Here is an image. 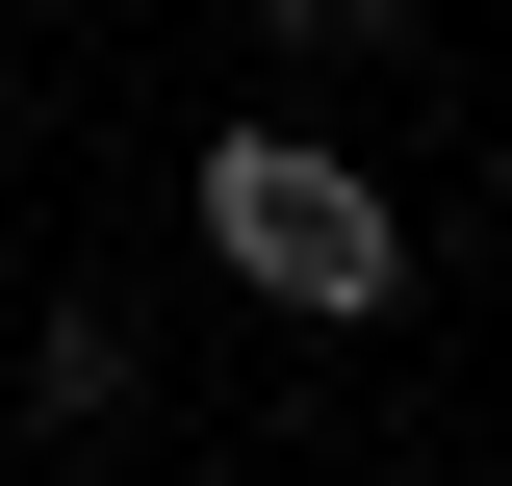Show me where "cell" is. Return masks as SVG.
<instances>
[{"label":"cell","mask_w":512,"mask_h":486,"mask_svg":"<svg viewBox=\"0 0 512 486\" xmlns=\"http://www.w3.org/2000/svg\"><path fill=\"white\" fill-rule=\"evenodd\" d=\"M180 231H205V282H256L282 333H384V307H410V205H384L333 128H205Z\"/></svg>","instance_id":"cell-1"},{"label":"cell","mask_w":512,"mask_h":486,"mask_svg":"<svg viewBox=\"0 0 512 486\" xmlns=\"http://www.w3.org/2000/svg\"><path fill=\"white\" fill-rule=\"evenodd\" d=\"M128 410H154V333H128V307H26V435H128Z\"/></svg>","instance_id":"cell-2"},{"label":"cell","mask_w":512,"mask_h":486,"mask_svg":"<svg viewBox=\"0 0 512 486\" xmlns=\"http://www.w3.org/2000/svg\"><path fill=\"white\" fill-rule=\"evenodd\" d=\"M256 52H410V0H256Z\"/></svg>","instance_id":"cell-3"},{"label":"cell","mask_w":512,"mask_h":486,"mask_svg":"<svg viewBox=\"0 0 512 486\" xmlns=\"http://www.w3.org/2000/svg\"><path fill=\"white\" fill-rule=\"evenodd\" d=\"M487 231H512V154H487Z\"/></svg>","instance_id":"cell-4"},{"label":"cell","mask_w":512,"mask_h":486,"mask_svg":"<svg viewBox=\"0 0 512 486\" xmlns=\"http://www.w3.org/2000/svg\"><path fill=\"white\" fill-rule=\"evenodd\" d=\"M103 26H154V0H103Z\"/></svg>","instance_id":"cell-5"}]
</instances>
